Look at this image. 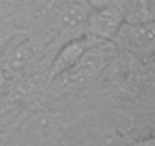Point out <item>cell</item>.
Wrapping results in <instances>:
<instances>
[{
    "label": "cell",
    "mask_w": 155,
    "mask_h": 146,
    "mask_svg": "<svg viewBox=\"0 0 155 146\" xmlns=\"http://www.w3.org/2000/svg\"><path fill=\"white\" fill-rule=\"evenodd\" d=\"M93 38L94 37H81L68 41L52 64V76L56 78L62 75L79 62V59L93 47Z\"/></svg>",
    "instance_id": "3957f363"
},
{
    "label": "cell",
    "mask_w": 155,
    "mask_h": 146,
    "mask_svg": "<svg viewBox=\"0 0 155 146\" xmlns=\"http://www.w3.org/2000/svg\"><path fill=\"white\" fill-rule=\"evenodd\" d=\"M3 82H5V68L0 65V87L3 85Z\"/></svg>",
    "instance_id": "52a82bcc"
},
{
    "label": "cell",
    "mask_w": 155,
    "mask_h": 146,
    "mask_svg": "<svg viewBox=\"0 0 155 146\" xmlns=\"http://www.w3.org/2000/svg\"><path fill=\"white\" fill-rule=\"evenodd\" d=\"M134 146H153V138H149L147 141H141V143L134 144Z\"/></svg>",
    "instance_id": "ba28073f"
},
{
    "label": "cell",
    "mask_w": 155,
    "mask_h": 146,
    "mask_svg": "<svg viewBox=\"0 0 155 146\" xmlns=\"http://www.w3.org/2000/svg\"><path fill=\"white\" fill-rule=\"evenodd\" d=\"M123 23V12L122 8L105 5L102 8L93 9L88 12L87 17V28L91 37L97 40H108L113 41L119 28Z\"/></svg>",
    "instance_id": "7a4b0ae2"
},
{
    "label": "cell",
    "mask_w": 155,
    "mask_h": 146,
    "mask_svg": "<svg viewBox=\"0 0 155 146\" xmlns=\"http://www.w3.org/2000/svg\"><path fill=\"white\" fill-rule=\"evenodd\" d=\"M122 12L126 23L153 22V0H129Z\"/></svg>",
    "instance_id": "5b68a950"
},
{
    "label": "cell",
    "mask_w": 155,
    "mask_h": 146,
    "mask_svg": "<svg viewBox=\"0 0 155 146\" xmlns=\"http://www.w3.org/2000/svg\"><path fill=\"white\" fill-rule=\"evenodd\" d=\"M117 46L137 56L150 55L155 47V28L153 22L149 23H126L119 28L114 40Z\"/></svg>",
    "instance_id": "6da1fadb"
},
{
    "label": "cell",
    "mask_w": 155,
    "mask_h": 146,
    "mask_svg": "<svg viewBox=\"0 0 155 146\" xmlns=\"http://www.w3.org/2000/svg\"><path fill=\"white\" fill-rule=\"evenodd\" d=\"M28 59H29V50H28V47L21 46V47H17L11 53V58L8 56L6 65H8V68L9 67L11 68H20V67H23L28 62Z\"/></svg>",
    "instance_id": "8992f818"
},
{
    "label": "cell",
    "mask_w": 155,
    "mask_h": 146,
    "mask_svg": "<svg viewBox=\"0 0 155 146\" xmlns=\"http://www.w3.org/2000/svg\"><path fill=\"white\" fill-rule=\"evenodd\" d=\"M87 17H88V11L82 5L70 3L62 6L58 11L55 26L61 32H74L84 23H87Z\"/></svg>",
    "instance_id": "277c9868"
}]
</instances>
